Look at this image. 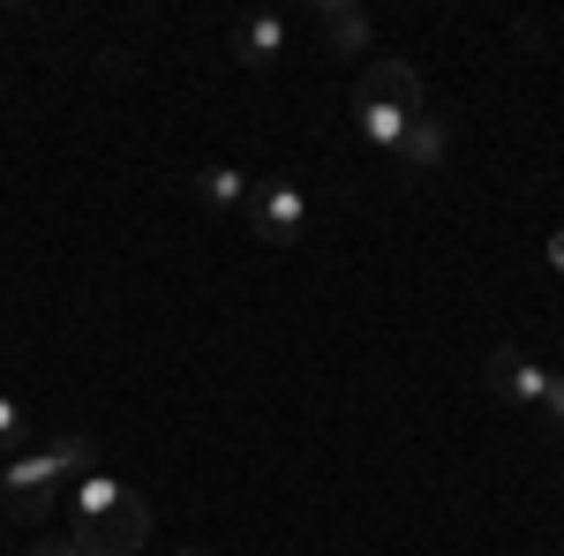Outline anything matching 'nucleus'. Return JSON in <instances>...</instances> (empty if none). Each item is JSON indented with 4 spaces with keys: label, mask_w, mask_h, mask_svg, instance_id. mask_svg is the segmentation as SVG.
<instances>
[{
    "label": "nucleus",
    "mask_w": 564,
    "mask_h": 556,
    "mask_svg": "<svg viewBox=\"0 0 564 556\" xmlns=\"http://www.w3.org/2000/svg\"><path fill=\"white\" fill-rule=\"evenodd\" d=\"M414 113H430V90H422V68L414 61H369V76L354 84V129H361V143L369 151H384V159H399V143H406V129H414Z\"/></svg>",
    "instance_id": "f257e3e1"
},
{
    "label": "nucleus",
    "mask_w": 564,
    "mask_h": 556,
    "mask_svg": "<svg viewBox=\"0 0 564 556\" xmlns=\"http://www.w3.org/2000/svg\"><path fill=\"white\" fill-rule=\"evenodd\" d=\"M90 467H98V444L90 436H45L31 451L0 459V504H8V519H45L53 497H61V481H76Z\"/></svg>",
    "instance_id": "f03ea898"
},
{
    "label": "nucleus",
    "mask_w": 564,
    "mask_h": 556,
    "mask_svg": "<svg viewBox=\"0 0 564 556\" xmlns=\"http://www.w3.org/2000/svg\"><path fill=\"white\" fill-rule=\"evenodd\" d=\"M135 504H143V497H135L121 473L90 467V473H76V481H68V534H90V526H106V519L135 512Z\"/></svg>",
    "instance_id": "7ed1b4c3"
},
{
    "label": "nucleus",
    "mask_w": 564,
    "mask_h": 556,
    "mask_svg": "<svg viewBox=\"0 0 564 556\" xmlns=\"http://www.w3.org/2000/svg\"><path fill=\"white\" fill-rule=\"evenodd\" d=\"M249 218H257V241H271V249H294L302 241V226H308V196H302V181H263L257 196H249Z\"/></svg>",
    "instance_id": "20e7f679"
},
{
    "label": "nucleus",
    "mask_w": 564,
    "mask_h": 556,
    "mask_svg": "<svg viewBox=\"0 0 564 556\" xmlns=\"http://www.w3.org/2000/svg\"><path fill=\"white\" fill-rule=\"evenodd\" d=\"M489 384H497V399H505V406L542 414V406H550V384H557V369L527 361L520 346H497V353H489Z\"/></svg>",
    "instance_id": "39448f33"
},
{
    "label": "nucleus",
    "mask_w": 564,
    "mask_h": 556,
    "mask_svg": "<svg viewBox=\"0 0 564 556\" xmlns=\"http://www.w3.org/2000/svg\"><path fill=\"white\" fill-rule=\"evenodd\" d=\"M286 53H294V15L257 8V15L234 23V61H241V68H279Z\"/></svg>",
    "instance_id": "423d86ee"
},
{
    "label": "nucleus",
    "mask_w": 564,
    "mask_h": 556,
    "mask_svg": "<svg viewBox=\"0 0 564 556\" xmlns=\"http://www.w3.org/2000/svg\"><path fill=\"white\" fill-rule=\"evenodd\" d=\"M316 23H324V39H332L339 61H361V53L377 45V23H369L361 8H347V0H316Z\"/></svg>",
    "instance_id": "0eeeda50"
},
{
    "label": "nucleus",
    "mask_w": 564,
    "mask_h": 556,
    "mask_svg": "<svg viewBox=\"0 0 564 556\" xmlns=\"http://www.w3.org/2000/svg\"><path fill=\"white\" fill-rule=\"evenodd\" d=\"M188 188H196V204H204V211H249V196H257V188H249V173L226 166V159H212Z\"/></svg>",
    "instance_id": "6e6552de"
},
{
    "label": "nucleus",
    "mask_w": 564,
    "mask_h": 556,
    "mask_svg": "<svg viewBox=\"0 0 564 556\" xmlns=\"http://www.w3.org/2000/svg\"><path fill=\"white\" fill-rule=\"evenodd\" d=\"M444 151H452V129L436 121V106H430V113H414V129H406V143H399V166L436 173V166H444Z\"/></svg>",
    "instance_id": "1a4fd4ad"
},
{
    "label": "nucleus",
    "mask_w": 564,
    "mask_h": 556,
    "mask_svg": "<svg viewBox=\"0 0 564 556\" xmlns=\"http://www.w3.org/2000/svg\"><path fill=\"white\" fill-rule=\"evenodd\" d=\"M23 436H31V422H23V406L0 391V459H15L23 451Z\"/></svg>",
    "instance_id": "9d476101"
},
{
    "label": "nucleus",
    "mask_w": 564,
    "mask_h": 556,
    "mask_svg": "<svg viewBox=\"0 0 564 556\" xmlns=\"http://www.w3.org/2000/svg\"><path fill=\"white\" fill-rule=\"evenodd\" d=\"M23 556H84V549H76L68 534H53V542H31V549H23Z\"/></svg>",
    "instance_id": "9b49d317"
},
{
    "label": "nucleus",
    "mask_w": 564,
    "mask_h": 556,
    "mask_svg": "<svg viewBox=\"0 0 564 556\" xmlns=\"http://www.w3.org/2000/svg\"><path fill=\"white\" fill-rule=\"evenodd\" d=\"M542 414H550V422L564 428V377H557V384H550V406H542Z\"/></svg>",
    "instance_id": "f8f14e48"
},
{
    "label": "nucleus",
    "mask_w": 564,
    "mask_h": 556,
    "mask_svg": "<svg viewBox=\"0 0 564 556\" xmlns=\"http://www.w3.org/2000/svg\"><path fill=\"white\" fill-rule=\"evenodd\" d=\"M174 556H218V549H174Z\"/></svg>",
    "instance_id": "ddd939ff"
}]
</instances>
